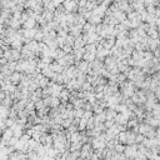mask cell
<instances>
[{
    "label": "cell",
    "mask_w": 160,
    "mask_h": 160,
    "mask_svg": "<svg viewBox=\"0 0 160 160\" xmlns=\"http://www.w3.org/2000/svg\"><path fill=\"white\" fill-rule=\"evenodd\" d=\"M124 146H123V145H116V148H115V151L116 153H124Z\"/></svg>",
    "instance_id": "cell-1"
}]
</instances>
